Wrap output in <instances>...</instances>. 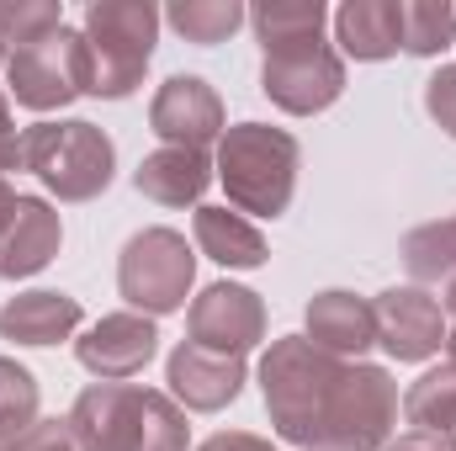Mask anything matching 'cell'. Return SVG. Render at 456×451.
Here are the masks:
<instances>
[{
  "instance_id": "obj_28",
  "label": "cell",
  "mask_w": 456,
  "mask_h": 451,
  "mask_svg": "<svg viewBox=\"0 0 456 451\" xmlns=\"http://www.w3.org/2000/svg\"><path fill=\"white\" fill-rule=\"evenodd\" d=\"M11 451H80V441H75L69 420H37L27 436L11 441Z\"/></svg>"
},
{
  "instance_id": "obj_14",
  "label": "cell",
  "mask_w": 456,
  "mask_h": 451,
  "mask_svg": "<svg viewBox=\"0 0 456 451\" xmlns=\"http://www.w3.org/2000/svg\"><path fill=\"white\" fill-rule=\"evenodd\" d=\"M308 340L340 361H361L371 345H377V314H371V298L350 292V287H324L308 298Z\"/></svg>"
},
{
  "instance_id": "obj_15",
  "label": "cell",
  "mask_w": 456,
  "mask_h": 451,
  "mask_svg": "<svg viewBox=\"0 0 456 451\" xmlns=\"http://www.w3.org/2000/svg\"><path fill=\"white\" fill-rule=\"evenodd\" d=\"M64 244V224H59V208L43 202V197H16V213L0 234V276L5 282H21V276H37Z\"/></svg>"
},
{
  "instance_id": "obj_24",
  "label": "cell",
  "mask_w": 456,
  "mask_h": 451,
  "mask_svg": "<svg viewBox=\"0 0 456 451\" xmlns=\"http://www.w3.org/2000/svg\"><path fill=\"white\" fill-rule=\"evenodd\" d=\"M37 377L21 366V361H11V356H0V441L11 447L16 436H27L43 414H37Z\"/></svg>"
},
{
  "instance_id": "obj_26",
  "label": "cell",
  "mask_w": 456,
  "mask_h": 451,
  "mask_svg": "<svg viewBox=\"0 0 456 451\" xmlns=\"http://www.w3.org/2000/svg\"><path fill=\"white\" fill-rule=\"evenodd\" d=\"M64 27V5L53 0H0V37L5 48H21V43H37L48 32Z\"/></svg>"
},
{
  "instance_id": "obj_7",
  "label": "cell",
  "mask_w": 456,
  "mask_h": 451,
  "mask_svg": "<svg viewBox=\"0 0 456 451\" xmlns=\"http://www.w3.org/2000/svg\"><path fill=\"white\" fill-rule=\"evenodd\" d=\"M5 96L27 112H64L75 96H86V37L75 27H59L37 43L11 48Z\"/></svg>"
},
{
  "instance_id": "obj_29",
  "label": "cell",
  "mask_w": 456,
  "mask_h": 451,
  "mask_svg": "<svg viewBox=\"0 0 456 451\" xmlns=\"http://www.w3.org/2000/svg\"><path fill=\"white\" fill-rule=\"evenodd\" d=\"M16 165H21V133H16V117H11V96L0 91V181Z\"/></svg>"
},
{
  "instance_id": "obj_3",
  "label": "cell",
  "mask_w": 456,
  "mask_h": 451,
  "mask_svg": "<svg viewBox=\"0 0 456 451\" xmlns=\"http://www.w3.org/2000/svg\"><path fill=\"white\" fill-rule=\"evenodd\" d=\"M297 165H303L297 138L271 122H233L218 138V160H213L233 213H255V218H281L292 208Z\"/></svg>"
},
{
  "instance_id": "obj_13",
  "label": "cell",
  "mask_w": 456,
  "mask_h": 451,
  "mask_svg": "<svg viewBox=\"0 0 456 451\" xmlns=\"http://www.w3.org/2000/svg\"><path fill=\"white\" fill-rule=\"evenodd\" d=\"M165 382H170V398L181 409L218 414L244 393V356H218V350H202V345L181 340L165 356Z\"/></svg>"
},
{
  "instance_id": "obj_16",
  "label": "cell",
  "mask_w": 456,
  "mask_h": 451,
  "mask_svg": "<svg viewBox=\"0 0 456 451\" xmlns=\"http://www.w3.org/2000/svg\"><path fill=\"white\" fill-rule=\"evenodd\" d=\"M218 181L213 160L202 149H154L138 160L133 170V186L138 197L159 202V208H186V202H202V192Z\"/></svg>"
},
{
  "instance_id": "obj_12",
  "label": "cell",
  "mask_w": 456,
  "mask_h": 451,
  "mask_svg": "<svg viewBox=\"0 0 456 451\" xmlns=\"http://www.w3.org/2000/svg\"><path fill=\"white\" fill-rule=\"evenodd\" d=\"M154 356H159V330H154L149 314H133V308L96 319L86 335L75 340V361H80L96 382H127V377H138Z\"/></svg>"
},
{
  "instance_id": "obj_11",
  "label": "cell",
  "mask_w": 456,
  "mask_h": 451,
  "mask_svg": "<svg viewBox=\"0 0 456 451\" xmlns=\"http://www.w3.org/2000/svg\"><path fill=\"white\" fill-rule=\"evenodd\" d=\"M371 314H377V345L393 361H430L446 345V330H452L446 314H441V298L414 287V282L377 292Z\"/></svg>"
},
{
  "instance_id": "obj_22",
  "label": "cell",
  "mask_w": 456,
  "mask_h": 451,
  "mask_svg": "<svg viewBox=\"0 0 456 451\" xmlns=\"http://www.w3.org/2000/svg\"><path fill=\"white\" fill-rule=\"evenodd\" d=\"M403 420H409V430L456 436V361H441V366H430L419 382H409V393H403Z\"/></svg>"
},
{
  "instance_id": "obj_2",
  "label": "cell",
  "mask_w": 456,
  "mask_h": 451,
  "mask_svg": "<svg viewBox=\"0 0 456 451\" xmlns=\"http://www.w3.org/2000/svg\"><path fill=\"white\" fill-rule=\"evenodd\" d=\"M80 451H186V409L138 382H91L64 414Z\"/></svg>"
},
{
  "instance_id": "obj_25",
  "label": "cell",
  "mask_w": 456,
  "mask_h": 451,
  "mask_svg": "<svg viewBox=\"0 0 456 451\" xmlns=\"http://www.w3.org/2000/svg\"><path fill=\"white\" fill-rule=\"evenodd\" d=\"M456 43V11L446 0H409L403 5V53L436 59Z\"/></svg>"
},
{
  "instance_id": "obj_33",
  "label": "cell",
  "mask_w": 456,
  "mask_h": 451,
  "mask_svg": "<svg viewBox=\"0 0 456 451\" xmlns=\"http://www.w3.org/2000/svg\"><path fill=\"white\" fill-rule=\"evenodd\" d=\"M441 314H452V324H456V276L441 287Z\"/></svg>"
},
{
  "instance_id": "obj_5",
  "label": "cell",
  "mask_w": 456,
  "mask_h": 451,
  "mask_svg": "<svg viewBox=\"0 0 456 451\" xmlns=\"http://www.w3.org/2000/svg\"><path fill=\"white\" fill-rule=\"evenodd\" d=\"M21 165L59 202H91L112 186L117 144L86 117H43L21 133Z\"/></svg>"
},
{
  "instance_id": "obj_35",
  "label": "cell",
  "mask_w": 456,
  "mask_h": 451,
  "mask_svg": "<svg viewBox=\"0 0 456 451\" xmlns=\"http://www.w3.org/2000/svg\"><path fill=\"white\" fill-rule=\"evenodd\" d=\"M5 59H11V48H5V37H0V64H5Z\"/></svg>"
},
{
  "instance_id": "obj_4",
  "label": "cell",
  "mask_w": 456,
  "mask_h": 451,
  "mask_svg": "<svg viewBox=\"0 0 456 451\" xmlns=\"http://www.w3.org/2000/svg\"><path fill=\"white\" fill-rule=\"evenodd\" d=\"M159 11L149 0H91L86 5V96L127 102L159 43Z\"/></svg>"
},
{
  "instance_id": "obj_19",
  "label": "cell",
  "mask_w": 456,
  "mask_h": 451,
  "mask_svg": "<svg viewBox=\"0 0 456 451\" xmlns=\"http://www.w3.org/2000/svg\"><path fill=\"white\" fill-rule=\"evenodd\" d=\"M191 234H197V250H202L208 260L228 266V271H255V266L271 260L265 234L249 224L244 213H228V208H197Z\"/></svg>"
},
{
  "instance_id": "obj_21",
  "label": "cell",
  "mask_w": 456,
  "mask_h": 451,
  "mask_svg": "<svg viewBox=\"0 0 456 451\" xmlns=\"http://www.w3.org/2000/svg\"><path fill=\"white\" fill-rule=\"evenodd\" d=\"M324 21H330V5H324V0H260V5L249 11V27H255L260 48L324 37Z\"/></svg>"
},
{
  "instance_id": "obj_9",
  "label": "cell",
  "mask_w": 456,
  "mask_h": 451,
  "mask_svg": "<svg viewBox=\"0 0 456 451\" xmlns=\"http://www.w3.org/2000/svg\"><path fill=\"white\" fill-rule=\"evenodd\" d=\"M149 133L165 138V149H213L228 133L224 96L202 75H170L149 102Z\"/></svg>"
},
{
  "instance_id": "obj_8",
  "label": "cell",
  "mask_w": 456,
  "mask_h": 451,
  "mask_svg": "<svg viewBox=\"0 0 456 451\" xmlns=\"http://www.w3.org/2000/svg\"><path fill=\"white\" fill-rule=\"evenodd\" d=\"M260 53H265L260 91L287 117H319L345 96V59L324 37H303V43H281V48H260Z\"/></svg>"
},
{
  "instance_id": "obj_27",
  "label": "cell",
  "mask_w": 456,
  "mask_h": 451,
  "mask_svg": "<svg viewBox=\"0 0 456 451\" xmlns=\"http://www.w3.org/2000/svg\"><path fill=\"white\" fill-rule=\"evenodd\" d=\"M425 112H430V122H436L446 138H456V64H441V70L425 80Z\"/></svg>"
},
{
  "instance_id": "obj_30",
  "label": "cell",
  "mask_w": 456,
  "mask_h": 451,
  "mask_svg": "<svg viewBox=\"0 0 456 451\" xmlns=\"http://www.w3.org/2000/svg\"><path fill=\"white\" fill-rule=\"evenodd\" d=\"M197 451H276L265 436H255V430H218V436H208Z\"/></svg>"
},
{
  "instance_id": "obj_20",
  "label": "cell",
  "mask_w": 456,
  "mask_h": 451,
  "mask_svg": "<svg viewBox=\"0 0 456 451\" xmlns=\"http://www.w3.org/2000/svg\"><path fill=\"white\" fill-rule=\"evenodd\" d=\"M403 271L414 287H446L456 276V213L403 234Z\"/></svg>"
},
{
  "instance_id": "obj_1",
  "label": "cell",
  "mask_w": 456,
  "mask_h": 451,
  "mask_svg": "<svg viewBox=\"0 0 456 451\" xmlns=\"http://www.w3.org/2000/svg\"><path fill=\"white\" fill-rule=\"evenodd\" d=\"M265 414L303 451H382L398 430V382L387 366L340 361L308 335H281L260 356Z\"/></svg>"
},
{
  "instance_id": "obj_32",
  "label": "cell",
  "mask_w": 456,
  "mask_h": 451,
  "mask_svg": "<svg viewBox=\"0 0 456 451\" xmlns=\"http://www.w3.org/2000/svg\"><path fill=\"white\" fill-rule=\"evenodd\" d=\"M11 213H16V192L0 181V234H5V224H11Z\"/></svg>"
},
{
  "instance_id": "obj_10",
  "label": "cell",
  "mask_w": 456,
  "mask_h": 451,
  "mask_svg": "<svg viewBox=\"0 0 456 451\" xmlns=\"http://www.w3.org/2000/svg\"><path fill=\"white\" fill-rule=\"evenodd\" d=\"M186 335L202 350H218V356H244L265 340V303L260 292L239 287V282H213L191 298L186 308Z\"/></svg>"
},
{
  "instance_id": "obj_36",
  "label": "cell",
  "mask_w": 456,
  "mask_h": 451,
  "mask_svg": "<svg viewBox=\"0 0 456 451\" xmlns=\"http://www.w3.org/2000/svg\"><path fill=\"white\" fill-rule=\"evenodd\" d=\"M0 451H11V447H5V441H0Z\"/></svg>"
},
{
  "instance_id": "obj_23",
  "label": "cell",
  "mask_w": 456,
  "mask_h": 451,
  "mask_svg": "<svg viewBox=\"0 0 456 451\" xmlns=\"http://www.w3.org/2000/svg\"><path fill=\"white\" fill-rule=\"evenodd\" d=\"M165 21H170L186 43L213 48V43H228V37L249 21V11H244L239 0H175V5L165 11Z\"/></svg>"
},
{
  "instance_id": "obj_18",
  "label": "cell",
  "mask_w": 456,
  "mask_h": 451,
  "mask_svg": "<svg viewBox=\"0 0 456 451\" xmlns=\"http://www.w3.org/2000/svg\"><path fill=\"white\" fill-rule=\"evenodd\" d=\"M335 37H340V59L382 64L403 48V5L398 0H345L335 11Z\"/></svg>"
},
{
  "instance_id": "obj_6",
  "label": "cell",
  "mask_w": 456,
  "mask_h": 451,
  "mask_svg": "<svg viewBox=\"0 0 456 451\" xmlns=\"http://www.w3.org/2000/svg\"><path fill=\"white\" fill-rule=\"evenodd\" d=\"M191 282H197V255H191L186 234L165 224L138 228L117 255V292L133 314H149V319L181 314Z\"/></svg>"
},
{
  "instance_id": "obj_31",
  "label": "cell",
  "mask_w": 456,
  "mask_h": 451,
  "mask_svg": "<svg viewBox=\"0 0 456 451\" xmlns=\"http://www.w3.org/2000/svg\"><path fill=\"white\" fill-rule=\"evenodd\" d=\"M382 451H456V436H441V430H403L398 441H387Z\"/></svg>"
},
{
  "instance_id": "obj_34",
  "label": "cell",
  "mask_w": 456,
  "mask_h": 451,
  "mask_svg": "<svg viewBox=\"0 0 456 451\" xmlns=\"http://www.w3.org/2000/svg\"><path fill=\"white\" fill-rule=\"evenodd\" d=\"M446 361H456V324L446 330Z\"/></svg>"
},
{
  "instance_id": "obj_17",
  "label": "cell",
  "mask_w": 456,
  "mask_h": 451,
  "mask_svg": "<svg viewBox=\"0 0 456 451\" xmlns=\"http://www.w3.org/2000/svg\"><path fill=\"white\" fill-rule=\"evenodd\" d=\"M86 324V308L80 298L69 292H53V287H37V292H16L5 308H0V340H16V345H59Z\"/></svg>"
}]
</instances>
